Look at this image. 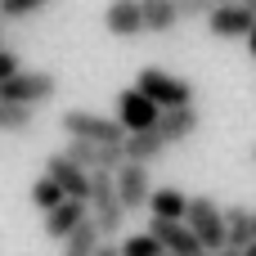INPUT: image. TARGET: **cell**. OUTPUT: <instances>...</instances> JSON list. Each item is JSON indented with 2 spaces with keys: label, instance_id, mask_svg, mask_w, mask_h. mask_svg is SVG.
Listing matches in <instances>:
<instances>
[{
  "label": "cell",
  "instance_id": "6da1fadb",
  "mask_svg": "<svg viewBox=\"0 0 256 256\" xmlns=\"http://www.w3.org/2000/svg\"><path fill=\"white\" fill-rule=\"evenodd\" d=\"M86 216L94 220V230L104 234V243L122 234V225H126V207H122V198H117L112 171H90V198H86Z\"/></svg>",
  "mask_w": 256,
  "mask_h": 256
},
{
  "label": "cell",
  "instance_id": "7a4b0ae2",
  "mask_svg": "<svg viewBox=\"0 0 256 256\" xmlns=\"http://www.w3.org/2000/svg\"><path fill=\"white\" fill-rule=\"evenodd\" d=\"M58 130L68 140H94V144H122L126 140L117 117H99V112H86V108H68L58 117Z\"/></svg>",
  "mask_w": 256,
  "mask_h": 256
},
{
  "label": "cell",
  "instance_id": "3957f363",
  "mask_svg": "<svg viewBox=\"0 0 256 256\" xmlns=\"http://www.w3.org/2000/svg\"><path fill=\"white\" fill-rule=\"evenodd\" d=\"M184 225L194 230V238L202 243V252H225V216L207 194H194L184 207Z\"/></svg>",
  "mask_w": 256,
  "mask_h": 256
},
{
  "label": "cell",
  "instance_id": "277c9868",
  "mask_svg": "<svg viewBox=\"0 0 256 256\" xmlns=\"http://www.w3.org/2000/svg\"><path fill=\"white\" fill-rule=\"evenodd\" d=\"M58 94V76L54 72H27V68H18L9 81H0V104H27V108H36V104H50Z\"/></svg>",
  "mask_w": 256,
  "mask_h": 256
},
{
  "label": "cell",
  "instance_id": "5b68a950",
  "mask_svg": "<svg viewBox=\"0 0 256 256\" xmlns=\"http://www.w3.org/2000/svg\"><path fill=\"white\" fill-rule=\"evenodd\" d=\"M135 90H140V94H148L158 108H180V104H194V86H189L184 76H171L166 68H140Z\"/></svg>",
  "mask_w": 256,
  "mask_h": 256
},
{
  "label": "cell",
  "instance_id": "8992f818",
  "mask_svg": "<svg viewBox=\"0 0 256 256\" xmlns=\"http://www.w3.org/2000/svg\"><path fill=\"white\" fill-rule=\"evenodd\" d=\"M112 184H117V198H122L126 216L148 207V194H153V184H148V166H140V162H122V166L112 171Z\"/></svg>",
  "mask_w": 256,
  "mask_h": 256
},
{
  "label": "cell",
  "instance_id": "52a82bcc",
  "mask_svg": "<svg viewBox=\"0 0 256 256\" xmlns=\"http://www.w3.org/2000/svg\"><path fill=\"white\" fill-rule=\"evenodd\" d=\"M158 117H162V108H158L148 94H140L135 86L117 94V122H122L126 135H130V130H148V126H158Z\"/></svg>",
  "mask_w": 256,
  "mask_h": 256
},
{
  "label": "cell",
  "instance_id": "ba28073f",
  "mask_svg": "<svg viewBox=\"0 0 256 256\" xmlns=\"http://www.w3.org/2000/svg\"><path fill=\"white\" fill-rule=\"evenodd\" d=\"M63 153H68L76 166H86V171H117V166L126 162L122 144H94V140H68Z\"/></svg>",
  "mask_w": 256,
  "mask_h": 256
},
{
  "label": "cell",
  "instance_id": "9c48e42d",
  "mask_svg": "<svg viewBox=\"0 0 256 256\" xmlns=\"http://www.w3.org/2000/svg\"><path fill=\"white\" fill-rule=\"evenodd\" d=\"M45 176H50L68 198H76V202H86V198H90V171H86V166H76L68 153H50V158H45Z\"/></svg>",
  "mask_w": 256,
  "mask_h": 256
},
{
  "label": "cell",
  "instance_id": "30bf717a",
  "mask_svg": "<svg viewBox=\"0 0 256 256\" xmlns=\"http://www.w3.org/2000/svg\"><path fill=\"white\" fill-rule=\"evenodd\" d=\"M148 234L162 243V252H171V256H202V243L194 238V230L184 220H158V216H148Z\"/></svg>",
  "mask_w": 256,
  "mask_h": 256
},
{
  "label": "cell",
  "instance_id": "8fae6325",
  "mask_svg": "<svg viewBox=\"0 0 256 256\" xmlns=\"http://www.w3.org/2000/svg\"><path fill=\"white\" fill-rule=\"evenodd\" d=\"M198 126H202V117H198V108H194V104L162 108V117H158V135L166 140V148H171V144H184V140H194V135H198Z\"/></svg>",
  "mask_w": 256,
  "mask_h": 256
},
{
  "label": "cell",
  "instance_id": "7c38bea8",
  "mask_svg": "<svg viewBox=\"0 0 256 256\" xmlns=\"http://www.w3.org/2000/svg\"><path fill=\"white\" fill-rule=\"evenodd\" d=\"M252 22H256V18H252L248 4H216V9L207 14V32L220 36V40H238V36H248Z\"/></svg>",
  "mask_w": 256,
  "mask_h": 256
},
{
  "label": "cell",
  "instance_id": "4fadbf2b",
  "mask_svg": "<svg viewBox=\"0 0 256 256\" xmlns=\"http://www.w3.org/2000/svg\"><path fill=\"white\" fill-rule=\"evenodd\" d=\"M122 153H126V162H140V166H153L162 153H166V140L158 135V126H148V130H130L126 140H122Z\"/></svg>",
  "mask_w": 256,
  "mask_h": 256
},
{
  "label": "cell",
  "instance_id": "5bb4252c",
  "mask_svg": "<svg viewBox=\"0 0 256 256\" xmlns=\"http://www.w3.org/2000/svg\"><path fill=\"white\" fill-rule=\"evenodd\" d=\"M86 220V202H76V198H63L54 212H45V238H54V243H63L76 225Z\"/></svg>",
  "mask_w": 256,
  "mask_h": 256
},
{
  "label": "cell",
  "instance_id": "9a60e30c",
  "mask_svg": "<svg viewBox=\"0 0 256 256\" xmlns=\"http://www.w3.org/2000/svg\"><path fill=\"white\" fill-rule=\"evenodd\" d=\"M104 27H108L112 36H140V32H144L140 0H112L108 14H104Z\"/></svg>",
  "mask_w": 256,
  "mask_h": 256
},
{
  "label": "cell",
  "instance_id": "2e32d148",
  "mask_svg": "<svg viewBox=\"0 0 256 256\" xmlns=\"http://www.w3.org/2000/svg\"><path fill=\"white\" fill-rule=\"evenodd\" d=\"M184 207H189V194L176 184H162L148 194V216H158V220H184Z\"/></svg>",
  "mask_w": 256,
  "mask_h": 256
},
{
  "label": "cell",
  "instance_id": "e0dca14e",
  "mask_svg": "<svg viewBox=\"0 0 256 256\" xmlns=\"http://www.w3.org/2000/svg\"><path fill=\"white\" fill-rule=\"evenodd\" d=\"M140 14H144V32H153V36H166L180 22L176 0H140Z\"/></svg>",
  "mask_w": 256,
  "mask_h": 256
},
{
  "label": "cell",
  "instance_id": "ac0fdd59",
  "mask_svg": "<svg viewBox=\"0 0 256 256\" xmlns=\"http://www.w3.org/2000/svg\"><path fill=\"white\" fill-rule=\"evenodd\" d=\"M99 243H104V234H99V230H94V220L86 216V220L63 238V252H58V256H94V252H99Z\"/></svg>",
  "mask_w": 256,
  "mask_h": 256
},
{
  "label": "cell",
  "instance_id": "d6986e66",
  "mask_svg": "<svg viewBox=\"0 0 256 256\" xmlns=\"http://www.w3.org/2000/svg\"><path fill=\"white\" fill-rule=\"evenodd\" d=\"M225 216V248H248L252 243V212L248 207H220Z\"/></svg>",
  "mask_w": 256,
  "mask_h": 256
},
{
  "label": "cell",
  "instance_id": "ffe728a7",
  "mask_svg": "<svg viewBox=\"0 0 256 256\" xmlns=\"http://www.w3.org/2000/svg\"><path fill=\"white\" fill-rule=\"evenodd\" d=\"M36 126V108L27 104H0V130L4 135H27Z\"/></svg>",
  "mask_w": 256,
  "mask_h": 256
},
{
  "label": "cell",
  "instance_id": "44dd1931",
  "mask_svg": "<svg viewBox=\"0 0 256 256\" xmlns=\"http://www.w3.org/2000/svg\"><path fill=\"white\" fill-rule=\"evenodd\" d=\"M63 198H68V194H63L50 176H36V184H32V207H36V212H54Z\"/></svg>",
  "mask_w": 256,
  "mask_h": 256
},
{
  "label": "cell",
  "instance_id": "7402d4cb",
  "mask_svg": "<svg viewBox=\"0 0 256 256\" xmlns=\"http://www.w3.org/2000/svg\"><path fill=\"white\" fill-rule=\"evenodd\" d=\"M117 252H122V256H162V243H158V238L144 230V234H130V238H126Z\"/></svg>",
  "mask_w": 256,
  "mask_h": 256
},
{
  "label": "cell",
  "instance_id": "603a6c76",
  "mask_svg": "<svg viewBox=\"0 0 256 256\" xmlns=\"http://www.w3.org/2000/svg\"><path fill=\"white\" fill-rule=\"evenodd\" d=\"M40 4H50V0H0V18H27Z\"/></svg>",
  "mask_w": 256,
  "mask_h": 256
},
{
  "label": "cell",
  "instance_id": "cb8c5ba5",
  "mask_svg": "<svg viewBox=\"0 0 256 256\" xmlns=\"http://www.w3.org/2000/svg\"><path fill=\"white\" fill-rule=\"evenodd\" d=\"M18 68H22V58H18L14 50H4V45H0V81H9Z\"/></svg>",
  "mask_w": 256,
  "mask_h": 256
},
{
  "label": "cell",
  "instance_id": "d4e9b609",
  "mask_svg": "<svg viewBox=\"0 0 256 256\" xmlns=\"http://www.w3.org/2000/svg\"><path fill=\"white\" fill-rule=\"evenodd\" d=\"M94 256H122V252H117L112 243H99V252H94Z\"/></svg>",
  "mask_w": 256,
  "mask_h": 256
},
{
  "label": "cell",
  "instance_id": "484cf974",
  "mask_svg": "<svg viewBox=\"0 0 256 256\" xmlns=\"http://www.w3.org/2000/svg\"><path fill=\"white\" fill-rule=\"evenodd\" d=\"M248 54L256 58V22H252V32H248Z\"/></svg>",
  "mask_w": 256,
  "mask_h": 256
},
{
  "label": "cell",
  "instance_id": "4316f807",
  "mask_svg": "<svg viewBox=\"0 0 256 256\" xmlns=\"http://www.w3.org/2000/svg\"><path fill=\"white\" fill-rule=\"evenodd\" d=\"M238 256H256V238L248 243V248H238Z\"/></svg>",
  "mask_w": 256,
  "mask_h": 256
},
{
  "label": "cell",
  "instance_id": "83f0119b",
  "mask_svg": "<svg viewBox=\"0 0 256 256\" xmlns=\"http://www.w3.org/2000/svg\"><path fill=\"white\" fill-rule=\"evenodd\" d=\"M216 4H243V0H212V9H216Z\"/></svg>",
  "mask_w": 256,
  "mask_h": 256
},
{
  "label": "cell",
  "instance_id": "f1b7e54d",
  "mask_svg": "<svg viewBox=\"0 0 256 256\" xmlns=\"http://www.w3.org/2000/svg\"><path fill=\"white\" fill-rule=\"evenodd\" d=\"M216 256H238V248H225V252H216Z\"/></svg>",
  "mask_w": 256,
  "mask_h": 256
},
{
  "label": "cell",
  "instance_id": "f546056e",
  "mask_svg": "<svg viewBox=\"0 0 256 256\" xmlns=\"http://www.w3.org/2000/svg\"><path fill=\"white\" fill-rule=\"evenodd\" d=\"M252 238H256V212H252Z\"/></svg>",
  "mask_w": 256,
  "mask_h": 256
},
{
  "label": "cell",
  "instance_id": "4dcf8cb0",
  "mask_svg": "<svg viewBox=\"0 0 256 256\" xmlns=\"http://www.w3.org/2000/svg\"><path fill=\"white\" fill-rule=\"evenodd\" d=\"M252 162H256V148H252Z\"/></svg>",
  "mask_w": 256,
  "mask_h": 256
},
{
  "label": "cell",
  "instance_id": "1f68e13d",
  "mask_svg": "<svg viewBox=\"0 0 256 256\" xmlns=\"http://www.w3.org/2000/svg\"><path fill=\"white\" fill-rule=\"evenodd\" d=\"M202 256H216V252H202Z\"/></svg>",
  "mask_w": 256,
  "mask_h": 256
},
{
  "label": "cell",
  "instance_id": "d6a6232c",
  "mask_svg": "<svg viewBox=\"0 0 256 256\" xmlns=\"http://www.w3.org/2000/svg\"><path fill=\"white\" fill-rule=\"evenodd\" d=\"M162 256H171V252H162Z\"/></svg>",
  "mask_w": 256,
  "mask_h": 256
}]
</instances>
